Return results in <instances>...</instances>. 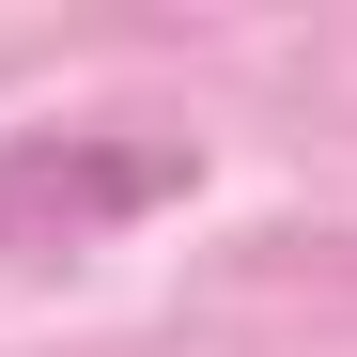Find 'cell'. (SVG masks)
I'll use <instances>...</instances> for the list:
<instances>
[{
    "mask_svg": "<svg viewBox=\"0 0 357 357\" xmlns=\"http://www.w3.org/2000/svg\"><path fill=\"white\" fill-rule=\"evenodd\" d=\"M202 155L187 140H125V125H63V140H16L0 155V249H109L125 218L187 202Z\"/></svg>",
    "mask_w": 357,
    "mask_h": 357,
    "instance_id": "cell-1",
    "label": "cell"
}]
</instances>
